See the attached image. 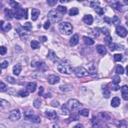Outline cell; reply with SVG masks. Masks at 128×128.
I'll list each match as a JSON object with an SVG mask.
<instances>
[{"instance_id": "29", "label": "cell", "mask_w": 128, "mask_h": 128, "mask_svg": "<svg viewBox=\"0 0 128 128\" xmlns=\"http://www.w3.org/2000/svg\"><path fill=\"white\" fill-rule=\"evenodd\" d=\"M22 71V66L20 64H17L13 67V73L16 76H18Z\"/></svg>"}, {"instance_id": "41", "label": "cell", "mask_w": 128, "mask_h": 128, "mask_svg": "<svg viewBox=\"0 0 128 128\" xmlns=\"http://www.w3.org/2000/svg\"><path fill=\"white\" fill-rule=\"evenodd\" d=\"M10 106V103L5 100L1 99V107L3 108H8Z\"/></svg>"}, {"instance_id": "2", "label": "cell", "mask_w": 128, "mask_h": 128, "mask_svg": "<svg viewBox=\"0 0 128 128\" xmlns=\"http://www.w3.org/2000/svg\"><path fill=\"white\" fill-rule=\"evenodd\" d=\"M48 18L52 23L56 24L62 21L63 16L57 11L51 10L48 14Z\"/></svg>"}, {"instance_id": "51", "label": "cell", "mask_w": 128, "mask_h": 128, "mask_svg": "<svg viewBox=\"0 0 128 128\" xmlns=\"http://www.w3.org/2000/svg\"><path fill=\"white\" fill-rule=\"evenodd\" d=\"M6 80L10 84H14L15 83V82H16V81H15V79L13 78V77H10V76H8L6 78Z\"/></svg>"}, {"instance_id": "58", "label": "cell", "mask_w": 128, "mask_h": 128, "mask_svg": "<svg viewBox=\"0 0 128 128\" xmlns=\"http://www.w3.org/2000/svg\"><path fill=\"white\" fill-rule=\"evenodd\" d=\"M44 92V88L42 87L41 86L39 88V92H38V94L40 96H42L43 95Z\"/></svg>"}, {"instance_id": "25", "label": "cell", "mask_w": 128, "mask_h": 128, "mask_svg": "<svg viewBox=\"0 0 128 128\" xmlns=\"http://www.w3.org/2000/svg\"><path fill=\"white\" fill-rule=\"evenodd\" d=\"M32 66L38 69H43L45 66V63L42 61H37L32 63Z\"/></svg>"}, {"instance_id": "14", "label": "cell", "mask_w": 128, "mask_h": 128, "mask_svg": "<svg viewBox=\"0 0 128 128\" xmlns=\"http://www.w3.org/2000/svg\"><path fill=\"white\" fill-rule=\"evenodd\" d=\"M60 80V78L55 75H50L48 78V82L51 85H55L58 83Z\"/></svg>"}, {"instance_id": "12", "label": "cell", "mask_w": 128, "mask_h": 128, "mask_svg": "<svg viewBox=\"0 0 128 128\" xmlns=\"http://www.w3.org/2000/svg\"><path fill=\"white\" fill-rule=\"evenodd\" d=\"M116 32L117 34L122 38H125L128 34L127 30L122 26H118L116 28Z\"/></svg>"}, {"instance_id": "23", "label": "cell", "mask_w": 128, "mask_h": 128, "mask_svg": "<svg viewBox=\"0 0 128 128\" xmlns=\"http://www.w3.org/2000/svg\"><path fill=\"white\" fill-rule=\"evenodd\" d=\"M121 104V100L118 97H115L113 98L111 101V106L113 107H117Z\"/></svg>"}, {"instance_id": "39", "label": "cell", "mask_w": 128, "mask_h": 128, "mask_svg": "<svg viewBox=\"0 0 128 128\" xmlns=\"http://www.w3.org/2000/svg\"><path fill=\"white\" fill-rule=\"evenodd\" d=\"M121 82V78L117 75L113 76L112 78V84L113 85H118Z\"/></svg>"}, {"instance_id": "48", "label": "cell", "mask_w": 128, "mask_h": 128, "mask_svg": "<svg viewBox=\"0 0 128 128\" xmlns=\"http://www.w3.org/2000/svg\"><path fill=\"white\" fill-rule=\"evenodd\" d=\"M109 47L111 51H114L118 49V45L115 43H111Z\"/></svg>"}, {"instance_id": "30", "label": "cell", "mask_w": 128, "mask_h": 128, "mask_svg": "<svg viewBox=\"0 0 128 128\" xmlns=\"http://www.w3.org/2000/svg\"><path fill=\"white\" fill-rule=\"evenodd\" d=\"M103 95L104 97L106 99H108L110 97L111 92L109 88L107 86H105L104 88H103Z\"/></svg>"}, {"instance_id": "6", "label": "cell", "mask_w": 128, "mask_h": 128, "mask_svg": "<svg viewBox=\"0 0 128 128\" xmlns=\"http://www.w3.org/2000/svg\"><path fill=\"white\" fill-rule=\"evenodd\" d=\"M24 119L27 121H29L33 123L40 124L41 122V118L37 115H34L30 112L24 113Z\"/></svg>"}, {"instance_id": "61", "label": "cell", "mask_w": 128, "mask_h": 128, "mask_svg": "<svg viewBox=\"0 0 128 128\" xmlns=\"http://www.w3.org/2000/svg\"><path fill=\"white\" fill-rule=\"evenodd\" d=\"M51 104L53 106H54V107H57L58 105H59V102L56 101V100H54V101H53L52 102H51Z\"/></svg>"}, {"instance_id": "43", "label": "cell", "mask_w": 128, "mask_h": 128, "mask_svg": "<svg viewBox=\"0 0 128 128\" xmlns=\"http://www.w3.org/2000/svg\"><path fill=\"white\" fill-rule=\"evenodd\" d=\"M112 40H113L112 38L111 37L110 35L106 36V37L104 38V42L105 44H106L108 46H109V45L112 43Z\"/></svg>"}, {"instance_id": "16", "label": "cell", "mask_w": 128, "mask_h": 128, "mask_svg": "<svg viewBox=\"0 0 128 128\" xmlns=\"http://www.w3.org/2000/svg\"><path fill=\"white\" fill-rule=\"evenodd\" d=\"M101 33V29L98 28H94L90 30L89 32V34L90 36H92L94 38L98 37Z\"/></svg>"}, {"instance_id": "35", "label": "cell", "mask_w": 128, "mask_h": 128, "mask_svg": "<svg viewBox=\"0 0 128 128\" xmlns=\"http://www.w3.org/2000/svg\"><path fill=\"white\" fill-rule=\"evenodd\" d=\"M112 22L115 26H117V27L119 26V25L121 23V20H120V19L117 16H114Z\"/></svg>"}, {"instance_id": "18", "label": "cell", "mask_w": 128, "mask_h": 128, "mask_svg": "<svg viewBox=\"0 0 128 128\" xmlns=\"http://www.w3.org/2000/svg\"><path fill=\"white\" fill-rule=\"evenodd\" d=\"M121 92L123 98L125 101H127L128 99V87L127 85H124L122 87Z\"/></svg>"}, {"instance_id": "13", "label": "cell", "mask_w": 128, "mask_h": 128, "mask_svg": "<svg viewBox=\"0 0 128 128\" xmlns=\"http://www.w3.org/2000/svg\"><path fill=\"white\" fill-rule=\"evenodd\" d=\"M47 58L51 61L54 63L57 62L59 61V58L57 57L55 53L52 50H49L47 55Z\"/></svg>"}, {"instance_id": "36", "label": "cell", "mask_w": 128, "mask_h": 128, "mask_svg": "<svg viewBox=\"0 0 128 128\" xmlns=\"http://www.w3.org/2000/svg\"><path fill=\"white\" fill-rule=\"evenodd\" d=\"M31 46L33 50H35L40 48V44L38 41L36 40H33L31 42Z\"/></svg>"}, {"instance_id": "3", "label": "cell", "mask_w": 128, "mask_h": 128, "mask_svg": "<svg viewBox=\"0 0 128 128\" xmlns=\"http://www.w3.org/2000/svg\"><path fill=\"white\" fill-rule=\"evenodd\" d=\"M58 70L59 72L62 74H71L74 71V69L67 61H65L58 65Z\"/></svg>"}, {"instance_id": "44", "label": "cell", "mask_w": 128, "mask_h": 128, "mask_svg": "<svg viewBox=\"0 0 128 128\" xmlns=\"http://www.w3.org/2000/svg\"><path fill=\"white\" fill-rule=\"evenodd\" d=\"M100 4L101 3L99 1H92L90 3V7L95 10L97 8L100 7Z\"/></svg>"}, {"instance_id": "34", "label": "cell", "mask_w": 128, "mask_h": 128, "mask_svg": "<svg viewBox=\"0 0 128 128\" xmlns=\"http://www.w3.org/2000/svg\"><path fill=\"white\" fill-rule=\"evenodd\" d=\"M62 111L65 115H69L70 114L71 110L66 104H63L61 107Z\"/></svg>"}, {"instance_id": "49", "label": "cell", "mask_w": 128, "mask_h": 128, "mask_svg": "<svg viewBox=\"0 0 128 128\" xmlns=\"http://www.w3.org/2000/svg\"><path fill=\"white\" fill-rule=\"evenodd\" d=\"M96 12L98 14H99V15H102L104 14V10L102 8L100 7H98V8H97L96 9H95Z\"/></svg>"}, {"instance_id": "59", "label": "cell", "mask_w": 128, "mask_h": 128, "mask_svg": "<svg viewBox=\"0 0 128 128\" xmlns=\"http://www.w3.org/2000/svg\"><path fill=\"white\" fill-rule=\"evenodd\" d=\"M120 89V87L118 85H113V86L112 87V90H114V91H118Z\"/></svg>"}, {"instance_id": "19", "label": "cell", "mask_w": 128, "mask_h": 128, "mask_svg": "<svg viewBox=\"0 0 128 128\" xmlns=\"http://www.w3.org/2000/svg\"><path fill=\"white\" fill-rule=\"evenodd\" d=\"M12 26L11 25L7 23L6 24H5V23L3 21H1V28L3 30V31L5 32H9L10 30L11 29Z\"/></svg>"}, {"instance_id": "52", "label": "cell", "mask_w": 128, "mask_h": 128, "mask_svg": "<svg viewBox=\"0 0 128 128\" xmlns=\"http://www.w3.org/2000/svg\"><path fill=\"white\" fill-rule=\"evenodd\" d=\"M7 48L4 46L0 47V53L1 55H4L7 53Z\"/></svg>"}, {"instance_id": "21", "label": "cell", "mask_w": 128, "mask_h": 128, "mask_svg": "<svg viewBox=\"0 0 128 128\" xmlns=\"http://www.w3.org/2000/svg\"><path fill=\"white\" fill-rule=\"evenodd\" d=\"M84 22L88 25H91L93 23V18L91 15H87L84 17Z\"/></svg>"}, {"instance_id": "24", "label": "cell", "mask_w": 128, "mask_h": 128, "mask_svg": "<svg viewBox=\"0 0 128 128\" xmlns=\"http://www.w3.org/2000/svg\"><path fill=\"white\" fill-rule=\"evenodd\" d=\"M5 17L7 20H10L14 17V12L12 10L10 9H6L5 10Z\"/></svg>"}, {"instance_id": "50", "label": "cell", "mask_w": 128, "mask_h": 128, "mask_svg": "<svg viewBox=\"0 0 128 128\" xmlns=\"http://www.w3.org/2000/svg\"><path fill=\"white\" fill-rule=\"evenodd\" d=\"M114 57L115 60L116 62L121 61L122 59V54H115Z\"/></svg>"}, {"instance_id": "9", "label": "cell", "mask_w": 128, "mask_h": 128, "mask_svg": "<svg viewBox=\"0 0 128 128\" xmlns=\"http://www.w3.org/2000/svg\"><path fill=\"white\" fill-rule=\"evenodd\" d=\"M108 2L110 4V5H111L115 9L117 10L120 12H123L124 11V5L120 1H108Z\"/></svg>"}, {"instance_id": "38", "label": "cell", "mask_w": 128, "mask_h": 128, "mask_svg": "<svg viewBox=\"0 0 128 128\" xmlns=\"http://www.w3.org/2000/svg\"><path fill=\"white\" fill-rule=\"evenodd\" d=\"M18 94L20 96L23 98L26 97L29 95V92L27 89L26 90H25V89L21 90L19 92Z\"/></svg>"}, {"instance_id": "10", "label": "cell", "mask_w": 128, "mask_h": 128, "mask_svg": "<svg viewBox=\"0 0 128 128\" xmlns=\"http://www.w3.org/2000/svg\"><path fill=\"white\" fill-rule=\"evenodd\" d=\"M45 116L46 118L51 121H55L58 119V115L57 113L54 110H49L45 112Z\"/></svg>"}, {"instance_id": "28", "label": "cell", "mask_w": 128, "mask_h": 128, "mask_svg": "<svg viewBox=\"0 0 128 128\" xmlns=\"http://www.w3.org/2000/svg\"><path fill=\"white\" fill-rule=\"evenodd\" d=\"M83 39L85 43V44L88 46H91L94 44L95 42L93 40H92L91 38H90V37H87V36H83Z\"/></svg>"}, {"instance_id": "63", "label": "cell", "mask_w": 128, "mask_h": 128, "mask_svg": "<svg viewBox=\"0 0 128 128\" xmlns=\"http://www.w3.org/2000/svg\"><path fill=\"white\" fill-rule=\"evenodd\" d=\"M84 126L81 124H78L77 125L74 126V128H84Z\"/></svg>"}, {"instance_id": "8", "label": "cell", "mask_w": 128, "mask_h": 128, "mask_svg": "<svg viewBox=\"0 0 128 128\" xmlns=\"http://www.w3.org/2000/svg\"><path fill=\"white\" fill-rule=\"evenodd\" d=\"M75 73L76 76L79 78L88 76L89 72L83 67H78L75 70Z\"/></svg>"}, {"instance_id": "47", "label": "cell", "mask_w": 128, "mask_h": 128, "mask_svg": "<svg viewBox=\"0 0 128 128\" xmlns=\"http://www.w3.org/2000/svg\"><path fill=\"white\" fill-rule=\"evenodd\" d=\"M10 5L11 6V7L13 8V9L16 8H18V7L20 6V4L18 2L15 1H10Z\"/></svg>"}, {"instance_id": "4", "label": "cell", "mask_w": 128, "mask_h": 128, "mask_svg": "<svg viewBox=\"0 0 128 128\" xmlns=\"http://www.w3.org/2000/svg\"><path fill=\"white\" fill-rule=\"evenodd\" d=\"M60 32L65 35H70L73 33V28L72 26L67 22L62 23L59 25Z\"/></svg>"}, {"instance_id": "57", "label": "cell", "mask_w": 128, "mask_h": 128, "mask_svg": "<svg viewBox=\"0 0 128 128\" xmlns=\"http://www.w3.org/2000/svg\"><path fill=\"white\" fill-rule=\"evenodd\" d=\"M39 39L42 42H45L47 41V38L46 36H41L39 37Z\"/></svg>"}, {"instance_id": "40", "label": "cell", "mask_w": 128, "mask_h": 128, "mask_svg": "<svg viewBox=\"0 0 128 128\" xmlns=\"http://www.w3.org/2000/svg\"><path fill=\"white\" fill-rule=\"evenodd\" d=\"M125 72L124 68L121 66L118 65L117 66L116 68V73L117 74H123Z\"/></svg>"}, {"instance_id": "46", "label": "cell", "mask_w": 128, "mask_h": 128, "mask_svg": "<svg viewBox=\"0 0 128 128\" xmlns=\"http://www.w3.org/2000/svg\"><path fill=\"white\" fill-rule=\"evenodd\" d=\"M101 29V32H102V33L105 35L106 36H109L110 35V31L109 30V29L106 28V27H102V28L100 29Z\"/></svg>"}, {"instance_id": "42", "label": "cell", "mask_w": 128, "mask_h": 128, "mask_svg": "<svg viewBox=\"0 0 128 128\" xmlns=\"http://www.w3.org/2000/svg\"><path fill=\"white\" fill-rule=\"evenodd\" d=\"M79 114L84 117H88L89 115V110L86 109H83L79 111Z\"/></svg>"}, {"instance_id": "17", "label": "cell", "mask_w": 128, "mask_h": 128, "mask_svg": "<svg viewBox=\"0 0 128 128\" xmlns=\"http://www.w3.org/2000/svg\"><path fill=\"white\" fill-rule=\"evenodd\" d=\"M96 50L97 52L101 55H105L107 54V50L105 46L102 45H98L96 47Z\"/></svg>"}, {"instance_id": "5", "label": "cell", "mask_w": 128, "mask_h": 128, "mask_svg": "<svg viewBox=\"0 0 128 128\" xmlns=\"http://www.w3.org/2000/svg\"><path fill=\"white\" fill-rule=\"evenodd\" d=\"M67 106L70 110H78L81 109L83 105L76 99H70L67 102Z\"/></svg>"}, {"instance_id": "32", "label": "cell", "mask_w": 128, "mask_h": 128, "mask_svg": "<svg viewBox=\"0 0 128 128\" xmlns=\"http://www.w3.org/2000/svg\"><path fill=\"white\" fill-rule=\"evenodd\" d=\"M60 88L62 91L64 92H69L72 91L73 90V87L71 85H61L60 86Z\"/></svg>"}, {"instance_id": "55", "label": "cell", "mask_w": 128, "mask_h": 128, "mask_svg": "<svg viewBox=\"0 0 128 128\" xmlns=\"http://www.w3.org/2000/svg\"><path fill=\"white\" fill-rule=\"evenodd\" d=\"M51 26V23L49 20H48L47 22H45L44 25V28L46 30H48Z\"/></svg>"}, {"instance_id": "20", "label": "cell", "mask_w": 128, "mask_h": 128, "mask_svg": "<svg viewBox=\"0 0 128 128\" xmlns=\"http://www.w3.org/2000/svg\"><path fill=\"white\" fill-rule=\"evenodd\" d=\"M79 37L78 34H75L72 36L70 40V45L71 46H75L78 44L79 42Z\"/></svg>"}, {"instance_id": "54", "label": "cell", "mask_w": 128, "mask_h": 128, "mask_svg": "<svg viewBox=\"0 0 128 128\" xmlns=\"http://www.w3.org/2000/svg\"><path fill=\"white\" fill-rule=\"evenodd\" d=\"M47 2L49 6H54L57 3L58 1H57V0H48Z\"/></svg>"}, {"instance_id": "56", "label": "cell", "mask_w": 128, "mask_h": 128, "mask_svg": "<svg viewBox=\"0 0 128 128\" xmlns=\"http://www.w3.org/2000/svg\"><path fill=\"white\" fill-rule=\"evenodd\" d=\"M9 65V63L7 61H4L1 63V68L2 69H6Z\"/></svg>"}, {"instance_id": "27", "label": "cell", "mask_w": 128, "mask_h": 128, "mask_svg": "<svg viewBox=\"0 0 128 128\" xmlns=\"http://www.w3.org/2000/svg\"><path fill=\"white\" fill-rule=\"evenodd\" d=\"M92 122L93 124V127H100V119L96 116H93L92 119Z\"/></svg>"}, {"instance_id": "37", "label": "cell", "mask_w": 128, "mask_h": 128, "mask_svg": "<svg viewBox=\"0 0 128 128\" xmlns=\"http://www.w3.org/2000/svg\"><path fill=\"white\" fill-rule=\"evenodd\" d=\"M79 14V10L77 8H72L69 11V15L70 16H74Z\"/></svg>"}, {"instance_id": "60", "label": "cell", "mask_w": 128, "mask_h": 128, "mask_svg": "<svg viewBox=\"0 0 128 128\" xmlns=\"http://www.w3.org/2000/svg\"><path fill=\"white\" fill-rule=\"evenodd\" d=\"M104 20L105 22H106V23H108L109 24H111V22H112V20H111V19L110 18L106 17H105L104 18Z\"/></svg>"}, {"instance_id": "22", "label": "cell", "mask_w": 128, "mask_h": 128, "mask_svg": "<svg viewBox=\"0 0 128 128\" xmlns=\"http://www.w3.org/2000/svg\"><path fill=\"white\" fill-rule=\"evenodd\" d=\"M40 14V11L39 10L37 9H33L32 10V19L33 21H36L38 18Z\"/></svg>"}, {"instance_id": "7", "label": "cell", "mask_w": 128, "mask_h": 128, "mask_svg": "<svg viewBox=\"0 0 128 128\" xmlns=\"http://www.w3.org/2000/svg\"><path fill=\"white\" fill-rule=\"evenodd\" d=\"M26 11L23 9L22 7L20 6L18 8L14 9V16L16 19H21L23 17H25Z\"/></svg>"}, {"instance_id": "53", "label": "cell", "mask_w": 128, "mask_h": 128, "mask_svg": "<svg viewBox=\"0 0 128 128\" xmlns=\"http://www.w3.org/2000/svg\"><path fill=\"white\" fill-rule=\"evenodd\" d=\"M0 88H1V90L2 91L5 92L7 90H8V87L7 86V85L4 84V83H3L2 82H1V84H0Z\"/></svg>"}, {"instance_id": "26", "label": "cell", "mask_w": 128, "mask_h": 128, "mask_svg": "<svg viewBox=\"0 0 128 128\" xmlns=\"http://www.w3.org/2000/svg\"><path fill=\"white\" fill-rule=\"evenodd\" d=\"M98 118L101 120H103V121H109L110 120L111 117L110 116L106 113L103 112L100 113L98 115Z\"/></svg>"}, {"instance_id": "62", "label": "cell", "mask_w": 128, "mask_h": 128, "mask_svg": "<svg viewBox=\"0 0 128 128\" xmlns=\"http://www.w3.org/2000/svg\"><path fill=\"white\" fill-rule=\"evenodd\" d=\"M52 97V95L50 93H47L46 94H45L44 96V98H45V99L50 98H51Z\"/></svg>"}, {"instance_id": "64", "label": "cell", "mask_w": 128, "mask_h": 128, "mask_svg": "<svg viewBox=\"0 0 128 128\" xmlns=\"http://www.w3.org/2000/svg\"><path fill=\"white\" fill-rule=\"evenodd\" d=\"M69 1H60V2L61 3H67L69 2Z\"/></svg>"}, {"instance_id": "33", "label": "cell", "mask_w": 128, "mask_h": 128, "mask_svg": "<svg viewBox=\"0 0 128 128\" xmlns=\"http://www.w3.org/2000/svg\"><path fill=\"white\" fill-rule=\"evenodd\" d=\"M57 11L59 12L60 14L62 15L66 14L67 11V7L64 6L59 5L57 7Z\"/></svg>"}, {"instance_id": "45", "label": "cell", "mask_w": 128, "mask_h": 128, "mask_svg": "<svg viewBox=\"0 0 128 128\" xmlns=\"http://www.w3.org/2000/svg\"><path fill=\"white\" fill-rule=\"evenodd\" d=\"M41 104H42V101H41V100L39 99H36L35 100H34L33 102V105L34 107H35L37 109H39L41 107Z\"/></svg>"}, {"instance_id": "11", "label": "cell", "mask_w": 128, "mask_h": 128, "mask_svg": "<svg viewBox=\"0 0 128 128\" xmlns=\"http://www.w3.org/2000/svg\"><path fill=\"white\" fill-rule=\"evenodd\" d=\"M8 118L11 121H17L21 118V113L19 110H15L11 112L9 114Z\"/></svg>"}, {"instance_id": "31", "label": "cell", "mask_w": 128, "mask_h": 128, "mask_svg": "<svg viewBox=\"0 0 128 128\" xmlns=\"http://www.w3.org/2000/svg\"><path fill=\"white\" fill-rule=\"evenodd\" d=\"M79 119V117L78 114L76 113H72L70 115V117L68 119L67 122L68 123H70L73 121H77Z\"/></svg>"}, {"instance_id": "15", "label": "cell", "mask_w": 128, "mask_h": 128, "mask_svg": "<svg viewBox=\"0 0 128 128\" xmlns=\"http://www.w3.org/2000/svg\"><path fill=\"white\" fill-rule=\"evenodd\" d=\"M37 84L35 82H30L27 84L26 89L30 93H34L37 89Z\"/></svg>"}, {"instance_id": "1", "label": "cell", "mask_w": 128, "mask_h": 128, "mask_svg": "<svg viewBox=\"0 0 128 128\" xmlns=\"http://www.w3.org/2000/svg\"><path fill=\"white\" fill-rule=\"evenodd\" d=\"M32 28V26L31 23L27 22L24 26L19 25L18 27H17L16 30L21 37L25 38L31 34Z\"/></svg>"}]
</instances>
